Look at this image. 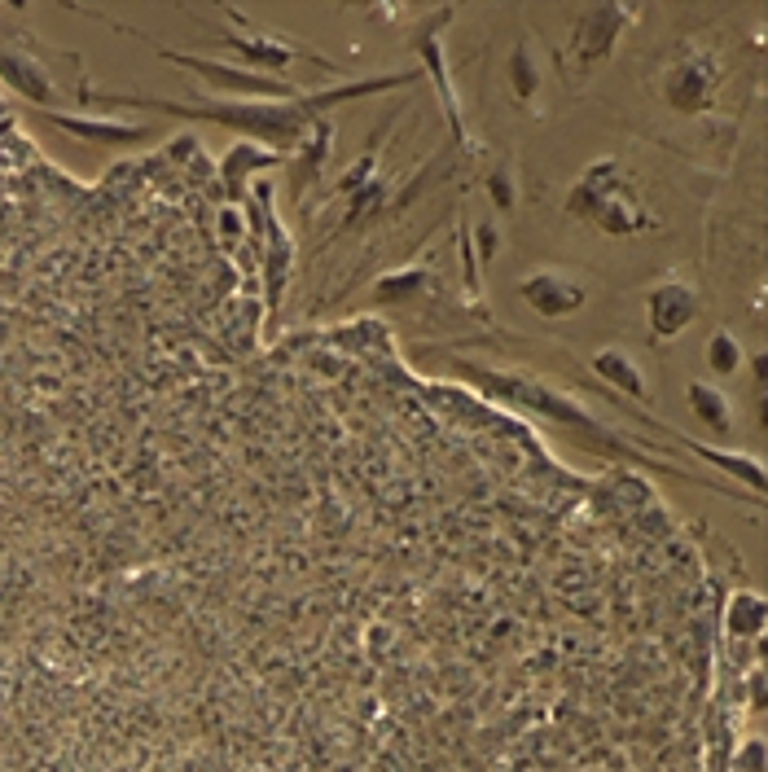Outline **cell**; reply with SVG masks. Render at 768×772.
Masks as SVG:
<instances>
[{"mask_svg":"<svg viewBox=\"0 0 768 772\" xmlns=\"http://www.w3.org/2000/svg\"><path fill=\"white\" fill-rule=\"evenodd\" d=\"M422 80V71H400V75H373V80H356V84H334L321 93H299L290 102H242V97H202V102H159V97H115V93H93L89 84L80 89V102H97V106H137V110H159V115H181V119H207L220 124L229 132H237L242 141H255L281 159H290L307 132L342 102H360L373 93H392Z\"/></svg>","mask_w":768,"mask_h":772,"instance_id":"cell-1","label":"cell"},{"mask_svg":"<svg viewBox=\"0 0 768 772\" xmlns=\"http://www.w3.org/2000/svg\"><path fill=\"white\" fill-rule=\"evenodd\" d=\"M462 373L479 386L488 400H501L510 409H523L532 418H545L549 426H558L575 448L584 453H597V457H637L624 435H615L610 426H602L567 386L558 382H545V377H532L523 369H479V364H462Z\"/></svg>","mask_w":768,"mask_h":772,"instance_id":"cell-2","label":"cell"},{"mask_svg":"<svg viewBox=\"0 0 768 772\" xmlns=\"http://www.w3.org/2000/svg\"><path fill=\"white\" fill-rule=\"evenodd\" d=\"M567 211L575 220H584L589 229H597L602 237H641L659 229V215L650 211V202L641 198L632 172L619 159H597L584 167V176L571 185Z\"/></svg>","mask_w":768,"mask_h":772,"instance_id":"cell-3","label":"cell"},{"mask_svg":"<svg viewBox=\"0 0 768 772\" xmlns=\"http://www.w3.org/2000/svg\"><path fill=\"white\" fill-rule=\"evenodd\" d=\"M632 23H637V10H628V5H589V10H575L567 45L554 54L558 75L571 89H584L615 58V49H619V40H624V32Z\"/></svg>","mask_w":768,"mask_h":772,"instance_id":"cell-4","label":"cell"},{"mask_svg":"<svg viewBox=\"0 0 768 772\" xmlns=\"http://www.w3.org/2000/svg\"><path fill=\"white\" fill-rule=\"evenodd\" d=\"M724 84H729V71H724L720 54L702 40H680L663 62L659 97L676 115H711Z\"/></svg>","mask_w":768,"mask_h":772,"instance_id":"cell-5","label":"cell"},{"mask_svg":"<svg viewBox=\"0 0 768 772\" xmlns=\"http://www.w3.org/2000/svg\"><path fill=\"white\" fill-rule=\"evenodd\" d=\"M220 14L233 23V32H211V40H216L220 49H229L233 58H242V62H246V71L281 75L290 62H316L321 71L338 75V62H334V58H321L316 49L299 45L294 36H281V32H255V27H251L237 10H220Z\"/></svg>","mask_w":768,"mask_h":772,"instance_id":"cell-6","label":"cell"},{"mask_svg":"<svg viewBox=\"0 0 768 772\" xmlns=\"http://www.w3.org/2000/svg\"><path fill=\"white\" fill-rule=\"evenodd\" d=\"M163 58L185 67V71H194L211 89H224V97H242V102H290V97H299V89L290 80L264 75V71H246L237 62H220V58H202V54H172V49H163Z\"/></svg>","mask_w":768,"mask_h":772,"instance_id":"cell-7","label":"cell"},{"mask_svg":"<svg viewBox=\"0 0 768 772\" xmlns=\"http://www.w3.org/2000/svg\"><path fill=\"white\" fill-rule=\"evenodd\" d=\"M519 299L540 320H571L593 303V285L567 268H532L519 277Z\"/></svg>","mask_w":768,"mask_h":772,"instance_id":"cell-8","label":"cell"},{"mask_svg":"<svg viewBox=\"0 0 768 772\" xmlns=\"http://www.w3.org/2000/svg\"><path fill=\"white\" fill-rule=\"evenodd\" d=\"M702 312V290L685 272H667L645 290V325L650 342H672L680 338Z\"/></svg>","mask_w":768,"mask_h":772,"instance_id":"cell-9","label":"cell"},{"mask_svg":"<svg viewBox=\"0 0 768 772\" xmlns=\"http://www.w3.org/2000/svg\"><path fill=\"white\" fill-rule=\"evenodd\" d=\"M0 80H5L23 102H32L36 110H49L58 102V84H54L49 67L27 45H0Z\"/></svg>","mask_w":768,"mask_h":772,"instance_id":"cell-10","label":"cell"},{"mask_svg":"<svg viewBox=\"0 0 768 772\" xmlns=\"http://www.w3.org/2000/svg\"><path fill=\"white\" fill-rule=\"evenodd\" d=\"M45 124H54L58 132L84 141V145H132L146 141L150 128L132 124V119H115V115H62V110H36Z\"/></svg>","mask_w":768,"mask_h":772,"instance_id":"cell-11","label":"cell"},{"mask_svg":"<svg viewBox=\"0 0 768 772\" xmlns=\"http://www.w3.org/2000/svg\"><path fill=\"white\" fill-rule=\"evenodd\" d=\"M589 373L602 382L597 391H619V400L628 405H650V382L645 369L637 364V355L628 347H602L589 355Z\"/></svg>","mask_w":768,"mask_h":772,"instance_id":"cell-12","label":"cell"},{"mask_svg":"<svg viewBox=\"0 0 768 772\" xmlns=\"http://www.w3.org/2000/svg\"><path fill=\"white\" fill-rule=\"evenodd\" d=\"M290 264H294V246L286 237V229L272 220L268 211V229H264V250H259V268H264V290H268V334L277 329V312H281V290L290 281Z\"/></svg>","mask_w":768,"mask_h":772,"instance_id":"cell-13","label":"cell"},{"mask_svg":"<svg viewBox=\"0 0 768 772\" xmlns=\"http://www.w3.org/2000/svg\"><path fill=\"white\" fill-rule=\"evenodd\" d=\"M281 163H286L281 154H272V150H264V145H255V141H237V145L224 154V163H220V180H224L229 202H242V198H246V180H251L255 172H268V167H281Z\"/></svg>","mask_w":768,"mask_h":772,"instance_id":"cell-14","label":"cell"},{"mask_svg":"<svg viewBox=\"0 0 768 772\" xmlns=\"http://www.w3.org/2000/svg\"><path fill=\"white\" fill-rule=\"evenodd\" d=\"M329 150H334V128L321 119V124L307 132V141L286 159V167H290V198H303V189L321 180Z\"/></svg>","mask_w":768,"mask_h":772,"instance_id":"cell-15","label":"cell"},{"mask_svg":"<svg viewBox=\"0 0 768 772\" xmlns=\"http://www.w3.org/2000/svg\"><path fill=\"white\" fill-rule=\"evenodd\" d=\"M654 431H663L672 444H680L685 453H694V457H702V461H711V466H724L737 483H746L750 488V496L759 501V492H764V466L755 461V457H729V453H715V448H707V444H698V440H689V435H680V431H672L667 422H654Z\"/></svg>","mask_w":768,"mask_h":772,"instance_id":"cell-16","label":"cell"},{"mask_svg":"<svg viewBox=\"0 0 768 772\" xmlns=\"http://www.w3.org/2000/svg\"><path fill=\"white\" fill-rule=\"evenodd\" d=\"M685 405H689V413L715 435V440H729L733 435V400L720 391L715 382H689L685 386Z\"/></svg>","mask_w":768,"mask_h":772,"instance_id":"cell-17","label":"cell"},{"mask_svg":"<svg viewBox=\"0 0 768 772\" xmlns=\"http://www.w3.org/2000/svg\"><path fill=\"white\" fill-rule=\"evenodd\" d=\"M505 80H510V97H514L519 106H536V97H540V58H536L532 40H519V45L510 49Z\"/></svg>","mask_w":768,"mask_h":772,"instance_id":"cell-18","label":"cell"},{"mask_svg":"<svg viewBox=\"0 0 768 772\" xmlns=\"http://www.w3.org/2000/svg\"><path fill=\"white\" fill-rule=\"evenodd\" d=\"M742 360H746V351H742L737 334L715 329V334L707 338V369H711V377H720V382H724V377H737Z\"/></svg>","mask_w":768,"mask_h":772,"instance_id":"cell-19","label":"cell"},{"mask_svg":"<svg viewBox=\"0 0 768 772\" xmlns=\"http://www.w3.org/2000/svg\"><path fill=\"white\" fill-rule=\"evenodd\" d=\"M764 632V597L759 593H733L729 601V636L750 641Z\"/></svg>","mask_w":768,"mask_h":772,"instance_id":"cell-20","label":"cell"},{"mask_svg":"<svg viewBox=\"0 0 768 772\" xmlns=\"http://www.w3.org/2000/svg\"><path fill=\"white\" fill-rule=\"evenodd\" d=\"M484 185H488V194H492V202H497V211H514V176H510V167H497V172H488L484 176Z\"/></svg>","mask_w":768,"mask_h":772,"instance_id":"cell-21","label":"cell"},{"mask_svg":"<svg viewBox=\"0 0 768 772\" xmlns=\"http://www.w3.org/2000/svg\"><path fill=\"white\" fill-rule=\"evenodd\" d=\"M497 242H501V233H497L492 224H479V259H484V264L497 255Z\"/></svg>","mask_w":768,"mask_h":772,"instance_id":"cell-22","label":"cell"}]
</instances>
